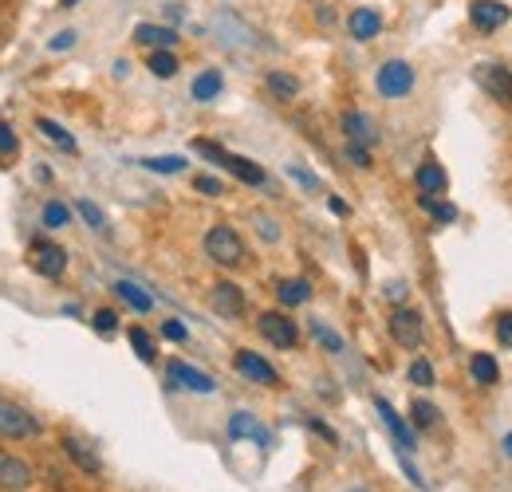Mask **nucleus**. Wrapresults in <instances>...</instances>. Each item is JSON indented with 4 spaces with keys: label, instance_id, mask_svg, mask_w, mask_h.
I'll use <instances>...</instances> for the list:
<instances>
[{
    "label": "nucleus",
    "instance_id": "obj_1",
    "mask_svg": "<svg viewBox=\"0 0 512 492\" xmlns=\"http://www.w3.org/2000/svg\"><path fill=\"white\" fill-rule=\"evenodd\" d=\"M205 256H209L213 264H221V268H241V264H245V241H241L237 229L217 225V229L205 233Z\"/></svg>",
    "mask_w": 512,
    "mask_h": 492
},
{
    "label": "nucleus",
    "instance_id": "obj_2",
    "mask_svg": "<svg viewBox=\"0 0 512 492\" xmlns=\"http://www.w3.org/2000/svg\"><path fill=\"white\" fill-rule=\"evenodd\" d=\"M28 264H32V272H40V276H48V280H60L67 272V252L56 245V241L40 237V241L28 245Z\"/></svg>",
    "mask_w": 512,
    "mask_h": 492
},
{
    "label": "nucleus",
    "instance_id": "obj_3",
    "mask_svg": "<svg viewBox=\"0 0 512 492\" xmlns=\"http://www.w3.org/2000/svg\"><path fill=\"white\" fill-rule=\"evenodd\" d=\"M375 83H379L383 99H406L414 91V67L406 60H386L375 75Z\"/></svg>",
    "mask_w": 512,
    "mask_h": 492
},
{
    "label": "nucleus",
    "instance_id": "obj_4",
    "mask_svg": "<svg viewBox=\"0 0 512 492\" xmlns=\"http://www.w3.org/2000/svg\"><path fill=\"white\" fill-rule=\"evenodd\" d=\"M0 437L24 441V437H40V422L12 398H0Z\"/></svg>",
    "mask_w": 512,
    "mask_h": 492
},
{
    "label": "nucleus",
    "instance_id": "obj_5",
    "mask_svg": "<svg viewBox=\"0 0 512 492\" xmlns=\"http://www.w3.org/2000/svg\"><path fill=\"white\" fill-rule=\"evenodd\" d=\"M390 335H394L398 347L418 351L422 339H426V323H422V315H418L414 308H394L390 311Z\"/></svg>",
    "mask_w": 512,
    "mask_h": 492
},
{
    "label": "nucleus",
    "instance_id": "obj_6",
    "mask_svg": "<svg viewBox=\"0 0 512 492\" xmlns=\"http://www.w3.org/2000/svg\"><path fill=\"white\" fill-rule=\"evenodd\" d=\"M256 327H260V335H264L272 347H280V351H292V347L300 343L296 323H292L288 315H280V311H264V315L256 319Z\"/></svg>",
    "mask_w": 512,
    "mask_h": 492
},
{
    "label": "nucleus",
    "instance_id": "obj_7",
    "mask_svg": "<svg viewBox=\"0 0 512 492\" xmlns=\"http://www.w3.org/2000/svg\"><path fill=\"white\" fill-rule=\"evenodd\" d=\"M32 481H36L32 465L20 461L16 453L0 449V492H24V489H32Z\"/></svg>",
    "mask_w": 512,
    "mask_h": 492
},
{
    "label": "nucleus",
    "instance_id": "obj_8",
    "mask_svg": "<svg viewBox=\"0 0 512 492\" xmlns=\"http://www.w3.org/2000/svg\"><path fill=\"white\" fill-rule=\"evenodd\" d=\"M64 453L71 457V465H79V473L103 477V457L91 449V441H83V437H75V433H64Z\"/></svg>",
    "mask_w": 512,
    "mask_h": 492
},
{
    "label": "nucleus",
    "instance_id": "obj_9",
    "mask_svg": "<svg viewBox=\"0 0 512 492\" xmlns=\"http://www.w3.org/2000/svg\"><path fill=\"white\" fill-rule=\"evenodd\" d=\"M209 304H213V311H217L221 319H241V315H245V292H241L237 284L221 280V284H213Z\"/></svg>",
    "mask_w": 512,
    "mask_h": 492
},
{
    "label": "nucleus",
    "instance_id": "obj_10",
    "mask_svg": "<svg viewBox=\"0 0 512 492\" xmlns=\"http://www.w3.org/2000/svg\"><path fill=\"white\" fill-rule=\"evenodd\" d=\"M469 20H473L477 32H501V24H509V8L501 0H473Z\"/></svg>",
    "mask_w": 512,
    "mask_h": 492
},
{
    "label": "nucleus",
    "instance_id": "obj_11",
    "mask_svg": "<svg viewBox=\"0 0 512 492\" xmlns=\"http://www.w3.org/2000/svg\"><path fill=\"white\" fill-rule=\"evenodd\" d=\"M477 83L497 99V103H509V87H512V71L509 67H501V63H481L477 67Z\"/></svg>",
    "mask_w": 512,
    "mask_h": 492
},
{
    "label": "nucleus",
    "instance_id": "obj_12",
    "mask_svg": "<svg viewBox=\"0 0 512 492\" xmlns=\"http://www.w3.org/2000/svg\"><path fill=\"white\" fill-rule=\"evenodd\" d=\"M166 374L174 378V386H186V390H197V394H213V390H217V382H213L205 370L190 367V363H182V359H170Z\"/></svg>",
    "mask_w": 512,
    "mask_h": 492
},
{
    "label": "nucleus",
    "instance_id": "obj_13",
    "mask_svg": "<svg viewBox=\"0 0 512 492\" xmlns=\"http://www.w3.org/2000/svg\"><path fill=\"white\" fill-rule=\"evenodd\" d=\"M339 126H343V134H347V142L351 146H375V138H379V130L371 126V119L363 115V111H343V119H339Z\"/></svg>",
    "mask_w": 512,
    "mask_h": 492
},
{
    "label": "nucleus",
    "instance_id": "obj_14",
    "mask_svg": "<svg viewBox=\"0 0 512 492\" xmlns=\"http://www.w3.org/2000/svg\"><path fill=\"white\" fill-rule=\"evenodd\" d=\"M233 367L241 370L249 382H256V386H276V382H280V378H276V370H272V363H264L260 355H253V351H237Z\"/></svg>",
    "mask_w": 512,
    "mask_h": 492
},
{
    "label": "nucleus",
    "instance_id": "obj_15",
    "mask_svg": "<svg viewBox=\"0 0 512 492\" xmlns=\"http://www.w3.org/2000/svg\"><path fill=\"white\" fill-rule=\"evenodd\" d=\"M375 410H379V418L386 422V430L394 433V441H398V449H406V453H414L418 449V437H414V430L394 414V406L386 402V398H375Z\"/></svg>",
    "mask_w": 512,
    "mask_h": 492
},
{
    "label": "nucleus",
    "instance_id": "obj_16",
    "mask_svg": "<svg viewBox=\"0 0 512 492\" xmlns=\"http://www.w3.org/2000/svg\"><path fill=\"white\" fill-rule=\"evenodd\" d=\"M347 32H351L355 40H363V44H367V40H375V36L383 32V16H379L375 8H355V12H351V20H347Z\"/></svg>",
    "mask_w": 512,
    "mask_h": 492
},
{
    "label": "nucleus",
    "instance_id": "obj_17",
    "mask_svg": "<svg viewBox=\"0 0 512 492\" xmlns=\"http://www.w3.org/2000/svg\"><path fill=\"white\" fill-rule=\"evenodd\" d=\"M414 182H418V189H422L426 197H442V193L449 189L446 170H442L438 162H422V166H418V174H414Z\"/></svg>",
    "mask_w": 512,
    "mask_h": 492
},
{
    "label": "nucleus",
    "instance_id": "obj_18",
    "mask_svg": "<svg viewBox=\"0 0 512 492\" xmlns=\"http://www.w3.org/2000/svg\"><path fill=\"white\" fill-rule=\"evenodd\" d=\"M264 87H268V95L280 99V103H292V99L300 95V79L288 75V71H268V75H264Z\"/></svg>",
    "mask_w": 512,
    "mask_h": 492
},
{
    "label": "nucleus",
    "instance_id": "obj_19",
    "mask_svg": "<svg viewBox=\"0 0 512 492\" xmlns=\"http://www.w3.org/2000/svg\"><path fill=\"white\" fill-rule=\"evenodd\" d=\"M229 433H233V437H253L260 449L272 445V433L264 430L256 418H249V414H233V418H229Z\"/></svg>",
    "mask_w": 512,
    "mask_h": 492
},
{
    "label": "nucleus",
    "instance_id": "obj_20",
    "mask_svg": "<svg viewBox=\"0 0 512 492\" xmlns=\"http://www.w3.org/2000/svg\"><path fill=\"white\" fill-rule=\"evenodd\" d=\"M134 40L146 44V48H174L178 44V32L174 28H162V24H138L134 28Z\"/></svg>",
    "mask_w": 512,
    "mask_h": 492
},
{
    "label": "nucleus",
    "instance_id": "obj_21",
    "mask_svg": "<svg viewBox=\"0 0 512 492\" xmlns=\"http://www.w3.org/2000/svg\"><path fill=\"white\" fill-rule=\"evenodd\" d=\"M237 182H245V185H264V170L256 166V162H249V158H237V154H229L225 150V162H221Z\"/></svg>",
    "mask_w": 512,
    "mask_h": 492
},
{
    "label": "nucleus",
    "instance_id": "obj_22",
    "mask_svg": "<svg viewBox=\"0 0 512 492\" xmlns=\"http://www.w3.org/2000/svg\"><path fill=\"white\" fill-rule=\"evenodd\" d=\"M308 296H312V284L308 280H280L276 284V300L284 308H300V304H308Z\"/></svg>",
    "mask_w": 512,
    "mask_h": 492
},
{
    "label": "nucleus",
    "instance_id": "obj_23",
    "mask_svg": "<svg viewBox=\"0 0 512 492\" xmlns=\"http://www.w3.org/2000/svg\"><path fill=\"white\" fill-rule=\"evenodd\" d=\"M221 87H225L221 71H201V75L193 79V99H197V103H209V99L221 95Z\"/></svg>",
    "mask_w": 512,
    "mask_h": 492
},
{
    "label": "nucleus",
    "instance_id": "obj_24",
    "mask_svg": "<svg viewBox=\"0 0 512 492\" xmlns=\"http://www.w3.org/2000/svg\"><path fill=\"white\" fill-rule=\"evenodd\" d=\"M469 374H473L481 386L501 382V367H497V359H493V355H473V359H469Z\"/></svg>",
    "mask_w": 512,
    "mask_h": 492
},
{
    "label": "nucleus",
    "instance_id": "obj_25",
    "mask_svg": "<svg viewBox=\"0 0 512 492\" xmlns=\"http://www.w3.org/2000/svg\"><path fill=\"white\" fill-rule=\"evenodd\" d=\"M146 67H150V75L170 79V75H178V56H174L170 48H154V52H150V60H146Z\"/></svg>",
    "mask_w": 512,
    "mask_h": 492
},
{
    "label": "nucleus",
    "instance_id": "obj_26",
    "mask_svg": "<svg viewBox=\"0 0 512 492\" xmlns=\"http://www.w3.org/2000/svg\"><path fill=\"white\" fill-rule=\"evenodd\" d=\"M36 126H40V134H44L48 142H56V146L67 150V154H75V150H79V142H75L60 123H52V119H36Z\"/></svg>",
    "mask_w": 512,
    "mask_h": 492
},
{
    "label": "nucleus",
    "instance_id": "obj_27",
    "mask_svg": "<svg viewBox=\"0 0 512 492\" xmlns=\"http://www.w3.org/2000/svg\"><path fill=\"white\" fill-rule=\"evenodd\" d=\"M115 292H119V300H127L134 311H150V308H154L150 292H142V288H138V284H130V280H119V284H115Z\"/></svg>",
    "mask_w": 512,
    "mask_h": 492
},
{
    "label": "nucleus",
    "instance_id": "obj_28",
    "mask_svg": "<svg viewBox=\"0 0 512 492\" xmlns=\"http://www.w3.org/2000/svg\"><path fill=\"white\" fill-rule=\"evenodd\" d=\"M130 347H134V355L142 359V363H154L158 359V347H154V339H150V331H142V327H130Z\"/></svg>",
    "mask_w": 512,
    "mask_h": 492
},
{
    "label": "nucleus",
    "instance_id": "obj_29",
    "mask_svg": "<svg viewBox=\"0 0 512 492\" xmlns=\"http://www.w3.org/2000/svg\"><path fill=\"white\" fill-rule=\"evenodd\" d=\"M410 418H414L418 430H434V426H438V406L426 402V398H418V402L410 406Z\"/></svg>",
    "mask_w": 512,
    "mask_h": 492
},
{
    "label": "nucleus",
    "instance_id": "obj_30",
    "mask_svg": "<svg viewBox=\"0 0 512 492\" xmlns=\"http://www.w3.org/2000/svg\"><path fill=\"white\" fill-rule=\"evenodd\" d=\"M418 201H422V209H426L434 221H442V225L457 221V209H453V205H446V201H438V197H426V193H422Z\"/></svg>",
    "mask_w": 512,
    "mask_h": 492
},
{
    "label": "nucleus",
    "instance_id": "obj_31",
    "mask_svg": "<svg viewBox=\"0 0 512 492\" xmlns=\"http://www.w3.org/2000/svg\"><path fill=\"white\" fill-rule=\"evenodd\" d=\"M142 166L146 170H154V174H182L186 170V158H142Z\"/></svg>",
    "mask_w": 512,
    "mask_h": 492
},
{
    "label": "nucleus",
    "instance_id": "obj_32",
    "mask_svg": "<svg viewBox=\"0 0 512 492\" xmlns=\"http://www.w3.org/2000/svg\"><path fill=\"white\" fill-rule=\"evenodd\" d=\"M67 221H71V209L67 205H60V201H48L44 205V225L48 229H64Z\"/></svg>",
    "mask_w": 512,
    "mask_h": 492
},
{
    "label": "nucleus",
    "instance_id": "obj_33",
    "mask_svg": "<svg viewBox=\"0 0 512 492\" xmlns=\"http://www.w3.org/2000/svg\"><path fill=\"white\" fill-rule=\"evenodd\" d=\"M91 327H95L99 335H115V331H119V315H115L111 308H99L95 311V319H91Z\"/></svg>",
    "mask_w": 512,
    "mask_h": 492
},
{
    "label": "nucleus",
    "instance_id": "obj_34",
    "mask_svg": "<svg viewBox=\"0 0 512 492\" xmlns=\"http://www.w3.org/2000/svg\"><path fill=\"white\" fill-rule=\"evenodd\" d=\"M410 382L414 386H434L438 378H434V367L426 363V359H414V367H410Z\"/></svg>",
    "mask_w": 512,
    "mask_h": 492
},
{
    "label": "nucleus",
    "instance_id": "obj_35",
    "mask_svg": "<svg viewBox=\"0 0 512 492\" xmlns=\"http://www.w3.org/2000/svg\"><path fill=\"white\" fill-rule=\"evenodd\" d=\"M79 217H83L91 229H103V225H107V217H103V209H99L95 201H79Z\"/></svg>",
    "mask_w": 512,
    "mask_h": 492
},
{
    "label": "nucleus",
    "instance_id": "obj_36",
    "mask_svg": "<svg viewBox=\"0 0 512 492\" xmlns=\"http://www.w3.org/2000/svg\"><path fill=\"white\" fill-rule=\"evenodd\" d=\"M312 335L320 339V343H323V347H327V351H331V355H339V351H343V339H339L335 331H327L323 323H312Z\"/></svg>",
    "mask_w": 512,
    "mask_h": 492
},
{
    "label": "nucleus",
    "instance_id": "obj_37",
    "mask_svg": "<svg viewBox=\"0 0 512 492\" xmlns=\"http://www.w3.org/2000/svg\"><path fill=\"white\" fill-rule=\"evenodd\" d=\"M20 142H16V130L8 123H0V158H16Z\"/></svg>",
    "mask_w": 512,
    "mask_h": 492
},
{
    "label": "nucleus",
    "instance_id": "obj_38",
    "mask_svg": "<svg viewBox=\"0 0 512 492\" xmlns=\"http://www.w3.org/2000/svg\"><path fill=\"white\" fill-rule=\"evenodd\" d=\"M497 343H501V347H512V311H501V315H497Z\"/></svg>",
    "mask_w": 512,
    "mask_h": 492
},
{
    "label": "nucleus",
    "instance_id": "obj_39",
    "mask_svg": "<svg viewBox=\"0 0 512 492\" xmlns=\"http://www.w3.org/2000/svg\"><path fill=\"white\" fill-rule=\"evenodd\" d=\"M162 335L174 339V343H186V339H190V331H186L178 319H166V323H162Z\"/></svg>",
    "mask_w": 512,
    "mask_h": 492
},
{
    "label": "nucleus",
    "instance_id": "obj_40",
    "mask_svg": "<svg viewBox=\"0 0 512 492\" xmlns=\"http://www.w3.org/2000/svg\"><path fill=\"white\" fill-rule=\"evenodd\" d=\"M347 158H351L359 170H367V166H371V150H367V146H351V142H347Z\"/></svg>",
    "mask_w": 512,
    "mask_h": 492
},
{
    "label": "nucleus",
    "instance_id": "obj_41",
    "mask_svg": "<svg viewBox=\"0 0 512 492\" xmlns=\"http://www.w3.org/2000/svg\"><path fill=\"white\" fill-rule=\"evenodd\" d=\"M75 40H79V32H71V28H67V32H60V36H52V40H48V48H52V52H67Z\"/></svg>",
    "mask_w": 512,
    "mask_h": 492
},
{
    "label": "nucleus",
    "instance_id": "obj_42",
    "mask_svg": "<svg viewBox=\"0 0 512 492\" xmlns=\"http://www.w3.org/2000/svg\"><path fill=\"white\" fill-rule=\"evenodd\" d=\"M193 189H197V193H205V197H217V193H221V182H217V178H205V174H201V178L193 182Z\"/></svg>",
    "mask_w": 512,
    "mask_h": 492
},
{
    "label": "nucleus",
    "instance_id": "obj_43",
    "mask_svg": "<svg viewBox=\"0 0 512 492\" xmlns=\"http://www.w3.org/2000/svg\"><path fill=\"white\" fill-rule=\"evenodd\" d=\"M256 229H260V237H264V241H276V237H280V229H276L268 217H256Z\"/></svg>",
    "mask_w": 512,
    "mask_h": 492
},
{
    "label": "nucleus",
    "instance_id": "obj_44",
    "mask_svg": "<svg viewBox=\"0 0 512 492\" xmlns=\"http://www.w3.org/2000/svg\"><path fill=\"white\" fill-rule=\"evenodd\" d=\"M327 205H331V213H343V217H347V213H351V209H347V201H343V197H331V201H327Z\"/></svg>",
    "mask_w": 512,
    "mask_h": 492
},
{
    "label": "nucleus",
    "instance_id": "obj_45",
    "mask_svg": "<svg viewBox=\"0 0 512 492\" xmlns=\"http://www.w3.org/2000/svg\"><path fill=\"white\" fill-rule=\"evenodd\" d=\"M505 453H509V457H512V433H509V437H505Z\"/></svg>",
    "mask_w": 512,
    "mask_h": 492
},
{
    "label": "nucleus",
    "instance_id": "obj_46",
    "mask_svg": "<svg viewBox=\"0 0 512 492\" xmlns=\"http://www.w3.org/2000/svg\"><path fill=\"white\" fill-rule=\"evenodd\" d=\"M60 4H64V8H75V4H79V0H60Z\"/></svg>",
    "mask_w": 512,
    "mask_h": 492
},
{
    "label": "nucleus",
    "instance_id": "obj_47",
    "mask_svg": "<svg viewBox=\"0 0 512 492\" xmlns=\"http://www.w3.org/2000/svg\"><path fill=\"white\" fill-rule=\"evenodd\" d=\"M509 103H512V87H509Z\"/></svg>",
    "mask_w": 512,
    "mask_h": 492
}]
</instances>
